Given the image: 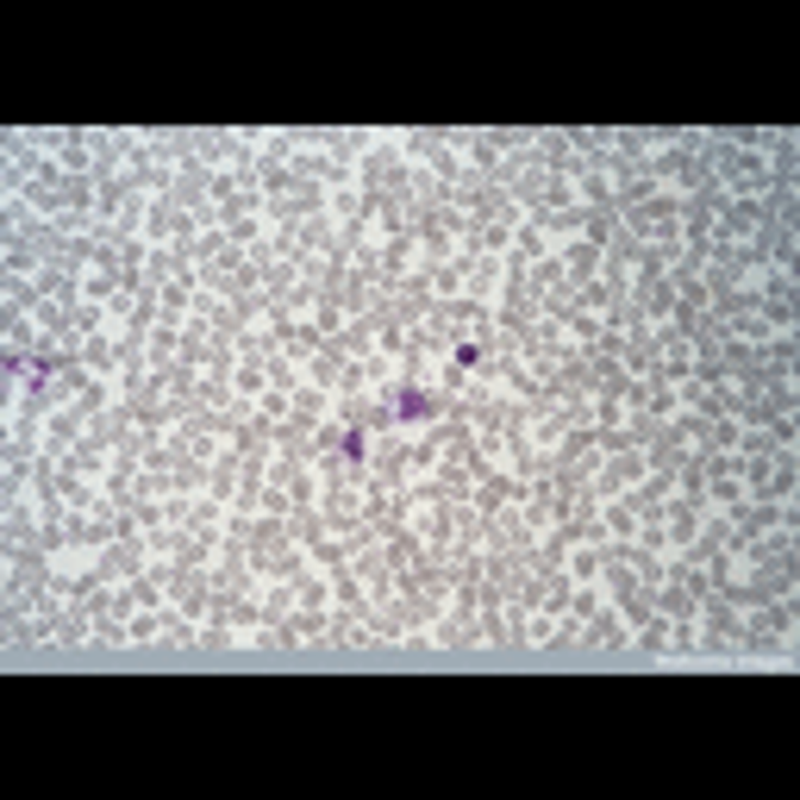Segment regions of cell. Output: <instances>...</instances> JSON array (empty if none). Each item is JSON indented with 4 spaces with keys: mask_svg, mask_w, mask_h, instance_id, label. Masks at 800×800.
<instances>
[{
    "mask_svg": "<svg viewBox=\"0 0 800 800\" xmlns=\"http://www.w3.org/2000/svg\"><path fill=\"white\" fill-rule=\"evenodd\" d=\"M632 650V625L620 620V606L606 601L594 620L582 625V657H625Z\"/></svg>",
    "mask_w": 800,
    "mask_h": 800,
    "instance_id": "obj_1",
    "label": "cell"
},
{
    "mask_svg": "<svg viewBox=\"0 0 800 800\" xmlns=\"http://www.w3.org/2000/svg\"><path fill=\"white\" fill-rule=\"evenodd\" d=\"M763 195H725L720 200V219H713V238H750L763 226Z\"/></svg>",
    "mask_w": 800,
    "mask_h": 800,
    "instance_id": "obj_2",
    "label": "cell"
},
{
    "mask_svg": "<svg viewBox=\"0 0 800 800\" xmlns=\"http://www.w3.org/2000/svg\"><path fill=\"white\" fill-rule=\"evenodd\" d=\"M632 307H638L645 326H664L669 313H676V282H669V275H638V282H632Z\"/></svg>",
    "mask_w": 800,
    "mask_h": 800,
    "instance_id": "obj_3",
    "label": "cell"
},
{
    "mask_svg": "<svg viewBox=\"0 0 800 800\" xmlns=\"http://www.w3.org/2000/svg\"><path fill=\"white\" fill-rule=\"evenodd\" d=\"M557 256H563V275L569 288H582V282H594L601 275V244H588V238H569V244H557Z\"/></svg>",
    "mask_w": 800,
    "mask_h": 800,
    "instance_id": "obj_4",
    "label": "cell"
},
{
    "mask_svg": "<svg viewBox=\"0 0 800 800\" xmlns=\"http://www.w3.org/2000/svg\"><path fill=\"white\" fill-rule=\"evenodd\" d=\"M288 419H294L300 431H319L326 419H332V394H326V388H307V382H300V388H294V401H288Z\"/></svg>",
    "mask_w": 800,
    "mask_h": 800,
    "instance_id": "obj_5",
    "label": "cell"
},
{
    "mask_svg": "<svg viewBox=\"0 0 800 800\" xmlns=\"http://www.w3.org/2000/svg\"><path fill=\"white\" fill-rule=\"evenodd\" d=\"M119 357H125V351H119V338H113V332L81 338V370L100 375V382H113V375H119Z\"/></svg>",
    "mask_w": 800,
    "mask_h": 800,
    "instance_id": "obj_6",
    "label": "cell"
},
{
    "mask_svg": "<svg viewBox=\"0 0 800 800\" xmlns=\"http://www.w3.org/2000/svg\"><path fill=\"white\" fill-rule=\"evenodd\" d=\"M357 357H338L332 344H326V351L319 357H307V388H326V394H338L344 388V370H351Z\"/></svg>",
    "mask_w": 800,
    "mask_h": 800,
    "instance_id": "obj_7",
    "label": "cell"
},
{
    "mask_svg": "<svg viewBox=\"0 0 800 800\" xmlns=\"http://www.w3.org/2000/svg\"><path fill=\"white\" fill-rule=\"evenodd\" d=\"M88 650H100V657H125V650H132V625L119 620V613H95V638H88Z\"/></svg>",
    "mask_w": 800,
    "mask_h": 800,
    "instance_id": "obj_8",
    "label": "cell"
},
{
    "mask_svg": "<svg viewBox=\"0 0 800 800\" xmlns=\"http://www.w3.org/2000/svg\"><path fill=\"white\" fill-rule=\"evenodd\" d=\"M238 650H244V638H238L232 625H226V620H207L195 632V650H188V657H238Z\"/></svg>",
    "mask_w": 800,
    "mask_h": 800,
    "instance_id": "obj_9",
    "label": "cell"
},
{
    "mask_svg": "<svg viewBox=\"0 0 800 800\" xmlns=\"http://www.w3.org/2000/svg\"><path fill=\"white\" fill-rule=\"evenodd\" d=\"M625 657H645V664H664L669 657V620L657 613V620H645L638 632H632V650Z\"/></svg>",
    "mask_w": 800,
    "mask_h": 800,
    "instance_id": "obj_10",
    "label": "cell"
},
{
    "mask_svg": "<svg viewBox=\"0 0 800 800\" xmlns=\"http://www.w3.org/2000/svg\"><path fill=\"white\" fill-rule=\"evenodd\" d=\"M63 463L76 469V475H88V482H100V475H107V469H113V450L100 445L95 431H88V438H81L76 450H69V457H63Z\"/></svg>",
    "mask_w": 800,
    "mask_h": 800,
    "instance_id": "obj_11",
    "label": "cell"
},
{
    "mask_svg": "<svg viewBox=\"0 0 800 800\" xmlns=\"http://www.w3.org/2000/svg\"><path fill=\"white\" fill-rule=\"evenodd\" d=\"M601 531H606V545H632V531H638V513L625 507V501H601Z\"/></svg>",
    "mask_w": 800,
    "mask_h": 800,
    "instance_id": "obj_12",
    "label": "cell"
},
{
    "mask_svg": "<svg viewBox=\"0 0 800 800\" xmlns=\"http://www.w3.org/2000/svg\"><path fill=\"white\" fill-rule=\"evenodd\" d=\"M232 394H238V401H263V394H270V370H263V363H244V357H238V370H232Z\"/></svg>",
    "mask_w": 800,
    "mask_h": 800,
    "instance_id": "obj_13",
    "label": "cell"
},
{
    "mask_svg": "<svg viewBox=\"0 0 800 800\" xmlns=\"http://www.w3.org/2000/svg\"><path fill=\"white\" fill-rule=\"evenodd\" d=\"M601 563H606V545H569V582H594L601 576Z\"/></svg>",
    "mask_w": 800,
    "mask_h": 800,
    "instance_id": "obj_14",
    "label": "cell"
}]
</instances>
